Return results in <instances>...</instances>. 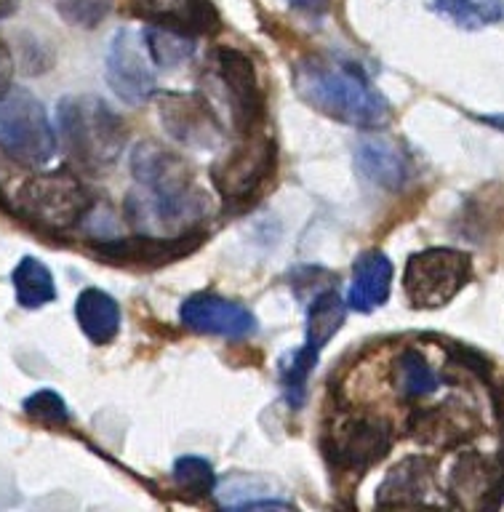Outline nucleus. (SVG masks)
<instances>
[{"label": "nucleus", "mask_w": 504, "mask_h": 512, "mask_svg": "<svg viewBox=\"0 0 504 512\" xmlns=\"http://www.w3.org/2000/svg\"><path fill=\"white\" fill-rule=\"evenodd\" d=\"M131 168L142 190L128 198V214L144 235H155L158 230L184 235L195 230L206 214L208 198L179 155L160 144L144 142L131 155Z\"/></svg>", "instance_id": "nucleus-1"}, {"label": "nucleus", "mask_w": 504, "mask_h": 512, "mask_svg": "<svg viewBox=\"0 0 504 512\" xmlns=\"http://www.w3.org/2000/svg\"><path fill=\"white\" fill-rule=\"evenodd\" d=\"M294 83L310 107L347 126L382 128L390 123V102L352 62L310 56L296 64Z\"/></svg>", "instance_id": "nucleus-2"}, {"label": "nucleus", "mask_w": 504, "mask_h": 512, "mask_svg": "<svg viewBox=\"0 0 504 512\" xmlns=\"http://www.w3.org/2000/svg\"><path fill=\"white\" fill-rule=\"evenodd\" d=\"M59 134L80 168L104 174L126 147V123L99 96H67L56 107Z\"/></svg>", "instance_id": "nucleus-3"}, {"label": "nucleus", "mask_w": 504, "mask_h": 512, "mask_svg": "<svg viewBox=\"0 0 504 512\" xmlns=\"http://www.w3.org/2000/svg\"><path fill=\"white\" fill-rule=\"evenodd\" d=\"M14 208L35 227L64 232L78 227L94 208V195L70 171H46L30 176L19 187Z\"/></svg>", "instance_id": "nucleus-4"}, {"label": "nucleus", "mask_w": 504, "mask_h": 512, "mask_svg": "<svg viewBox=\"0 0 504 512\" xmlns=\"http://www.w3.org/2000/svg\"><path fill=\"white\" fill-rule=\"evenodd\" d=\"M0 150L24 166H43L54 158L56 131L30 91L11 88L0 96Z\"/></svg>", "instance_id": "nucleus-5"}, {"label": "nucleus", "mask_w": 504, "mask_h": 512, "mask_svg": "<svg viewBox=\"0 0 504 512\" xmlns=\"http://www.w3.org/2000/svg\"><path fill=\"white\" fill-rule=\"evenodd\" d=\"M470 256L456 248H427L406 262L403 288L419 310H435L454 299L470 280Z\"/></svg>", "instance_id": "nucleus-6"}, {"label": "nucleus", "mask_w": 504, "mask_h": 512, "mask_svg": "<svg viewBox=\"0 0 504 512\" xmlns=\"http://www.w3.org/2000/svg\"><path fill=\"white\" fill-rule=\"evenodd\" d=\"M278 160L275 142L262 136L259 131L246 134V142L230 150L211 171L214 187L227 200L251 198L267 176L272 174Z\"/></svg>", "instance_id": "nucleus-7"}, {"label": "nucleus", "mask_w": 504, "mask_h": 512, "mask_svg": "<svg viewBox=\"0 0 504 512\" xmlns=\"http://www.w3.org/2000/svg\"><path fill=\"white\" fill-rule=\"evenodd\" d=\"M214 64L240 134L259 131L264 120V96L251 59L232 48H216Z\"/></svg>", "instance_id": "nucleus-8"}, {"label": "nucleus", "mask_w": 504, "mask_h": 512, "mask_svg": "<svg viewBox=\"0 0 504 512\" xmlns=\"http://www.w3.org/2000/svg\"><path fill=\"white\" fill-rule=\"evenodd\" d=\"M392 443L390 424L376 416H350L328 432L326 454L344 470H366L376 464Z\"/></svg>", "instance_id": "nucleus-9"}, {"label": "nucleus", "mask_w": 504, "mask_h": 512, "mask_svg": "<svg viewBox=\"0 0 504 512\" xmlns=\"http://www.w3.org/2000/svg\"><path fill=\"white\" fill-rule=\"evenodd\" d=\"M144 48H147L144 35L139 40L131 30H120L107 48L104 75H107L112 91L123 102L139 104L150 99L152 91H155V72L147 64Z\"/></svg>", "instance_id": "nucleus-10"}, {"label": "nucleus", "mask_w": 504, "mask_h": 512, "mask_svg": "<svg viewBox=\"0 0 504 512\" xmlns=\"http://www.w3.org/2000/svg\"><path fill=\"white\" fill-rule=\"evenodd\" d=\"M160 123L187 147L214 150L222 144V126L200 96L195 94H160L158 99Z\"/></svg>", "instance_id": "nucleus-11"}, {"label": "nucleus", "mask_w": 504, "mask_h": 512, "mask_svg": "<svg viewBox=\"0 0 504 512\" xmlns=\"http://www.w3.org/2000/svg\"><path fill=\"white\" fill-rule=\"evenodd\" d=\"M182 323L190 331L224 339H246L256 331V318L243 304L214 294H195L182 304Z\"/></svg>", "instance_id": "nucleus-12"}, {"label": "nucleus", "mask_w": 504, "mask_h": 512, "mask_svg": "<svg viewBox=\"0 0 504 512\" xmlns=\"http://www.w3.org/2000/svg\"><path fill=\"white\" fill-rule=\"evenodd\" d=\"M200 232H184V235H134V238L112 240V243H99V251H102L107 259H118V262H168V259H176V256H184L195 251V246L200 243Z\"/></svg>", "instance_id": "nucleus-13"}, {"label": "nucleus", "mask_w": 504, "mask_h": 512, "mask_svg": "<svg viewBox=\"0 0 504 512\" xmlns=\"http://www.w3.org/2000/svg\"><path fill=\"white\" fill-rule=\"evenodd\" d=\"M411 432L419 443L427 446H454L475 432V419L459 403H440L432 408H419L411 419Z\"/></svg>", "instance_id": "nucleus-14"}, {"label": "nucleus", "mask_w": 504, "mask_h": 512, "mask_svg": "<svg viewBox=\"0 0 504 512\" xmlns=\"http://www.w3.org/2000/svg\"><path fill=\"white\" fill-rule=\"evenodd\" d=\"M504 467L502 462H494L483 454H462L451 475V494L462 507H467V496L472 504H478L483 496L491 499V504L499 502V488H502Z\"/></svg>", "instance_id": "nucleus-15"}, {"label": "nucleus", "mask_w": 504, "mask_h": 512, "mask_svg": "<svg viewBox=\"0 0 504 512\" xmlns=\"http://www.w3.org/2000/svg\"><path fill=\"white\" fill-rule=\"evenodd\" d=\"M392 262L382 251H366L352 267V283L347 291V307L358 312H371L382 307L390 296Z\"/></svg>", "instance_id": "nucleus-16"}, {"label": "nucleus", "mask_w": 504, "mask_h": 512, "mask_svg": "<svg viewBox=\"0 0 504 512\" xmlns=\"http://www.w3.org/2000/svg\"><path fill=\"white\" fill-rule=\"evenodd\" d=\"M430 459L424 456H408L384 478L376 491V502L382 507H408V504L424 502V494L430 488Z\"/></svg>", "instance_id": "nucleus-17"}, {"label": "nucleus", "mask_w": 504, "mask_h": 512, "mask_svg": "<svg viewBox=\"0 0 504 512\" xmlns=\"http://www.w3.org/2000/svg\"><path fill=\"white\" fill-rule=\"evenodd\" d=\"M136 11L163 27L184 32H208L216 27L214 8L206 0H134Z\"/></svg>", "instance_id": "nucleus-18"}, {"label": "nucleus", "mask_w": 504, "mask_h": 512, "mask_svg": "<svg viewBox=\"0 0 504 512\" xmlns=\"http://www.w3.org/2000/svg\"><path fill=\"white\" fill-rule=\"evenodd\" d=\"M355 160H358V168L363 171V176H368L371 182L382 184L387 190H398L411 174V160L406 158V152L398 150L387 139L363 142L358 147Z\"/></svg>", "instance_id": "nucleus-19"}, {"label": "nucleus", "mask_w": 504, "mask_h": 512, "mask_svg": "<svg viewBox=\"0 0 504 512\" xmlns=\"http://www.w3.org/2000/svg\"><path fill=\"white\" fill-rule=\"evenodd\" d=\"M75 320L91 342L107 344L120 331V307L110 294L99 288H86L75 302Z\"/></svg>", "instance_id": "nucleus-20"}, {"label": "nucleus", "mask_w": 504, "mask_h": 512, "mask_svg": "<svg viewBox=\"0 0 504 512\" xmlns=\"http://www.w3.org/2000/svg\"><path fill=\"white\" fill-rule=\"evenodd\" d=\"M344 315H347V299L336 291H323L310 302L307 310V328H304V344L310 350L320 352L326 347L334 334L342 328Z\"/></svg>", "instance_id": "nucleus-21"}, {"label": "nucleus", "mask_w": 504, "mask_h": 512, "mask_svg": "<svg viewBox=\"0 0 504 512\" xmlns=\"http://www.w3.org/2000/svg\"><path fill=\"white\" fill-rule=\"evenodd\" d=\"M219 502L230 510H262V507H291V504L278 496V491H270V483H264L251 475H230L219 486Z\"/></svg>", "instance_id": "nucleus-22"}, {"label": "nucleus", "mask_w": 504, "mask_h": 512, "mask_svg": "<svg viewBox=\"0 0 504 512\" xmlns=\"http://www.w3.org/2000/svg\"><path fill=\"white\" fill-rule=\"evenodd\" d=\"M14 288H16V299L22 307L27 310H38L43 304L54 302L56 299V286H54V275L48 270L46 264L35 259V256H24L22 262L16 264L14 275Z\"/></svg>", "instance_id": "nucleus-23"}, {"label": "nucleus", "mask_w": 504, "mask_h": 512, "mask_svg": "<svg viewBox=\"0 0 504 512\" xmlns=\"http://www.w3.org/2000/svg\"><path fill=\"white\" fill-rule=\"evenodd\" d=\"M392 382H395V387H398L403 398L414 400L424 398V395H430V392L438 390L443 379L435 374V368H432L419 352L406 350L398 360H395Z\"/></svg>", "instance_id": "nucleus-24"}, {"label": "nucleus", "mask_w": 504, "mask_h": 512, "mask_svg": "<svg viewBox=\"0 0 504 512\" xmlns=\"http://www.w3.org/2000/svg\"><path fill=\"white\" fill-rule=\"evenodd\" d=\"M435 11L464 30H478L504 16L502 0H435Z\"/></svg>", "instance_id": "nucleus-25"}, {"label": "nucleus", "mask_w": 504, "mask_h": 512, "mask_svg": "<svg viewBox=\"0 0 504 512\" xmlns=\"http://www.w3.org/2000/svg\"><path fill=\"white\" fill-rule=\"evenodd\" d=\"M144 43H147L152 62L160 67H176V64L187 62L195 51V43L192 38H187V32L163 27V24L144 30Z\"/></svg>", "instance_id": "nucleus-26"}, {"label": "nucleus", "mask_w": 504, "mask_h": 512, "mask_svg": "<svg viewBox=\"0 0 504 512\" xmlns=\"http://www.w3.org/2000/svg\"><path fill=\"white\" fill-rule=\"evenodd\" d=\"M318 355L320 352L310 350L304 344L302 350L291 352L280 363V384H283V392H286L291 408H302L304 398H307V379H310L312 368L318 363Z\"/></svg>", "instance_id": "nucleus-27"}, {"label": "nucleus", "mask_w": 504, "mask_h": 512, "mask_svg": "<svg viewBox=\"0 0 504 512\" xmlns=\"http://www.w3.org/2000/svg\"><path fill=\"white\" fill-rule=\"evenodd\" d=\"M174 480L179 488H184L187 494L206 496L216 488V475L214 467L200 459V456H182L174 464Z\"/></svg>", "instance_id": "nucleus-28"}, {"label": "nucleus", "mask_w": 504, "mask_h": 512, "mask_svg": "<svg viewBox=\"0 0 504 512\" xmlns=\"http://www.w3.org/2000/svg\"><path fill=\"white\" fill-rule=\"evenodd\" d=\"M24 414L46 427H64L70 424V411L64 406V400L51 390H40L24 400Z\"/></svg>", "instance_id": "nucleus-29"}, {"label": "nucleus", "mask_w": 504, "mask_h": 512, "mask_svg": "<svg viewBox=\"0 0 504 512\" xmlns=\"http://www.w3.org/2000/svg\"><path fill=\"white\" fill-rule=\"evenodd\" d=\"M11 78H14V59H11L6 40L0 38V96L11 91Z\"/></svg>", "instance_id": "nucleus-30"}, {"label": "nucleus", "mask_w": 504, "mask_h": 512, "mask_svg": "<svg viewBox=\"0 0 504 512\" xmlns=\"http://www.w3.org/2000/svg\"><path fill=\"white\" fill-rule=\"evenodd\" d=\"M288 6L294 8V11H299V14L320 19V16L328 11V6H331V0H288Z\"/></svg>", "instance_id": "nucleus-31"}, {"label": "nucleus", "mask_w": 504, "mask_h": 512, "mask_svg": "<svg viewBox=\"0 0 504 512\" xmlns=\"http://www.w3.org/2000/svg\"><path fill=\"white\" fill-rule=\"evenodd\" d=\"M16 6H19V0H0V19H6V16L14 14Z\"/></svg>", "instance_id": "nucleus-32"}]
</instances>
